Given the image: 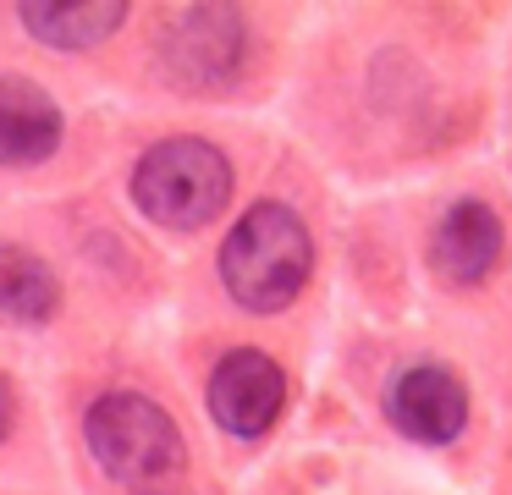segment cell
Returning <instances> with one entry per match:
<instances>
[{"instance_id": "cell-5", "label": "cell", "mask_w": 512, "mask_h": 495, "mask_svg": "<svg viewBox=\"0 0 512 495\" xmlns=\"http://www.w3.org/2000/svg\"><path fill=\"white\" fill-rule=\"evenodd\" d=\"M287 402V374L270 352L259 347H237L215 363L210 374V418L237 440H259L270 424L281 418Z\"/></svg>"}, {"instance_id": "cell-11", "label": "cell", "mask_w": 512, "mask_h": 495, "mask_svg": "<svg viewBox=\"0 0 512 495\" xmlns=\"http://www.w3.org/2000/svg\"><path fill=\"white\" fill-rule=\"evenodd\" d=\"M12 418H17V396H12V385H6V374H0V440L12 435Z\"/></svg>"}, {"instance_id": "cell-3", "label": "cell", "mask_w": 512, "mask_h": 495, "mask_svg": "<svg viewBox=\"0 0 512 495\" xmlns=\"http://www.w3.org/2000/svg\"><path fill=\"white\" fill-rule=\"evenodd\" d=\"M232 198V165L204 138H160L133 165V204L166 231H199Z\"/></svg>"}, {"instance_id": "cell-7", "label": "cell", "mask_w": 512, "mask_h": 495, "mask_svg": "<svg viewBox=\"0 0 512 495\" xmlns=\"http://www.w3.org/2000/svg\"><path fill=\"white\" fill-rule=\"evenodd\" d=\"M501 248H507V231L496 209L485 198H457L430 231V270L446 286H479L501 264Z\"/></svg>"}, {"instance_id": "cell-4", "label": "cell", "mask_w": 512, "mask_h": 495, "mask_svg": "<svg viewBox=\"0 0 512 495\" xmlns=\"http://www.w3.org/2000/svg\"><path fill=\"white\" fill-rule=\"evenodd\" d=\"M248 50V22L237 6H182L155 33V66L177 88H221L237 77Z\"/></svg>"}, {"instance_id": "cell-1", "label": "cell", "mask_w": 512, "mask_h": 495, "mask_svg": "<svg viewBox=\"0 0 512 495\" xmlns=\"http://www.w3.org/2000/svg\"><path fill=\"white\" fill-rule=\"evenodd\" d=\"M314 270V237L298 220V209L287 204H254L243 209L232 231L221 242V281L232 292V303H243L248 314H281L287 303H298V292L309 286Z\"/></svg>"}, {"instance_id": "cell-6", "label": "cell", "mask_w": 512, "mask_h": 495, "mask_svg": "<svg viewBox=\"0 0 512 495\" xmlns=\"http://www.w3.org/2000/svg\"><path fill=\"white\" fill-rule=\"evenodd\" d=\"M386 418L419 446H446L468 424V391L452 369L441 363H413L391 380L386 391Z\"/></svg>"}, {"instance_id": "cell-10", "label": "cell", "mask_w": 512, "mask_h": 495, "mask_svg": "<svg viewBox=\"0 0 512 495\" xmlns=\"http://www.w3.org/2000/svg\"><path fill=\"white\" fill-rule=\"evenodd\" d=\"M61 308V281L39 253L0 242V314L17 325H45Z\"/></svg>"}, {"instance_id": "cell-8", "label": "cell", "mask_w": 512, "mask_h": 495, "mask_svg": "<svg viewBox=\"0 0 512 495\" xmlns=\"http://www.w3.org/2000/svg\"><path fill=\"white\" fill-rule=\"evenodd\" d=\"M61 143V105L28 77H0V165H39Z\"/></svg>"}, {"instance_id": "cell-2", "label": "cell", "mask_w": 512, "mask_h": 495, "mask_svg": "<svg viewBox=\"0 0 512 495\" xmlns=\"http://www.w3.org/2000/svg\"><path fill=\"white\" fill-rule=\"evenodd\" d=\"M83 440H89L100 473L116 484H160L182 473V457H188L177 418L138 391L94 396L83 413Z\"/></svg>"}, {"instance_id": "cell-9", "label": "cell", "mask_w": 512, "mask_h": 495, "mask_svg": "<svg viewBox=\"0 0 512 495\" xmlns=\"http://www.w3.org/2000/svg\"><path fill=\"white\" fill-rule=\"evenodd\" d=\"M17 17L50 50H89V44L111 39L122 28L127 6L122 0H28Z\"/></svg>"}]
</instances>
